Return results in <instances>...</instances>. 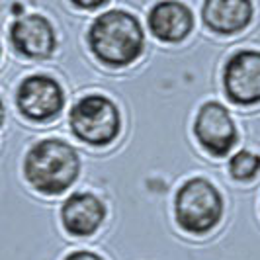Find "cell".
I'll return each instance as SVG.
<instances>
[{"label":"cell","instance_id":"1","mask_svg":"<svg viewBox=\"0 0 260 260\" xmlns=\"http://www.w3.org/2000/svg\"><path fill=\"white\" fill-rule=\"evenodd\" d=\"M88 47L104 65L114 69L127 67L143 53V27L133 14L119 8L110 10L92 20L88 27Z\"/></svg>","mask_w":260,"mask_h":260},{"label":"cell","instance_id":"2","mask_svg":"<svg viewBox=\"0 0 260 260\" xmlns=\"http://www.w3.org/2000/svg\"><path fill=\"white\" fill-rule=\"evenodd\" d=\"M80 172L78 153L63 139H41L34 143L24 158V176L34 190L45 196H59L77 182Z\"/></svg>","mask_w":260,"mask_h":260},{"label":"cell","instance_id":"3","mask_svg":"<svg viewBox=\"0 0 260 260\" xmlns=\"http://www.w3.org/2000/svg\"><path fill=\"white\" fill-rule=\"evenodd\" d=\"M176 223L192 235L211 231L223 215V198L206 178H190L178 188L174 198Z\"/></svg>","mask_w":260,"mask_h":260},{"label":"cell","instance_id":"4","mask_svg":"<svg viewBox=\"0 0 260 260\" xmlns=\"http://www.w3.org/2000/svg\"><path fill=\"white\" fill-rule=\"evenodd\" d=\"M69 125L78 141L92 147L110 145L121 129L119 110L104 94H88L75 102L69 112Z\"/></svg>","mask_w":260,"mask_h":260},{"label":"cell","instance_id":"5","mask_svg":"<svg viewBox=\"0 0 260 260\" xmlns=\"http://www.w3.org/2000/svg\"><path fill=\"white\" fill-rule=\"evenodd\" d=\"M16 104L22 116L43 123L61 114L65 106V92L55 78L47 75H31L20 82Z\"/></svg>","mask_w":260,"mask_h":260},{"label":"cell","instance_id":"6","mask_svg":"<svg viewBox=\"0 0 260 260\" xmlns=\"http://www.w3.org/2000/svg\"><path fill=\"white\" fill-rule=\"evenodd\" d=\"M225 96L239 106L260 102V51H235L223 67Z\"/></svg>","mask_w":260,"mask_h":260},{"label":"cell","instance_id":"7","mask_svg":"<svg viewBox=\"0 0 260 260\" xmlns=\"http://www.w3.org/2000/svg\"><path fill=\"white\" fill-rule=\"evenodd\" d=\"M194 135L213 156H225L237 143V127L229 110L221 102H206L194 119Z\"/></svg>","mask_w":260,"mask_h":260},{"label":"cell","instance_id":"8","mask_svg":"<svg viewBox=\"0 0 260 260\" xmlns=\"http://www.w3.org/2000/svg\"><path fill=\"white\" fill-rule=\"evenodd\" d=\"M10 41L27 59H47L55 53L57 34L45 16L24 14L10 24Z\"/></svg>","mask_w":260,"mask_h":260},{"label":"cell","instance_id":"9","mask_svg":"<svg viewBox=\"0 0 260 260\" xmlns=\"http://www.w3.org/2000/svg\"><path fill=\"white\" fill-rule=\"evenodd\" d=\"M106 219V206L98 196L90 192H77L61 208V221L67 233L75 237L94 235Z\"/></svg>","mask_w":260,"mask_h":260},{"label":"cell","instance_id":"10","mask_svg":"<svg viewBox=\"0 0 260 260\" xmlns=\"http://www.w3.org/2000/svg\"><path fill=\"white\" fill-rule=\"evenodd\" d=\"M149 29L165 43H178L190 36L194 27V14L182 2H156L149 12Z\"/></svg>","mask_w":260,"mask_h":260},{"label":"cell","instance_id":"11","mask_svg":"<svg viewBox=\"0 0 260 260\" xmlns=\"http://www.w3.org/2000/svg\"><path fill=\"white\" fill-rule=\"evenodd\" d=\"M204 24L221 36L243 31L252 20V4L248 0H208L202 6Z\"/></svg>","mask_w":260,"mask_h":260},{"label":"cell","instance_id":"12","mask_svg":"<svg viewBox=\"0 0 260 260\" xmlns=\"http://www.w3.org/2000/svg\"><path fill=\"white\" fill-rule=\"evenodd\" d=\"M229 172L235 180L248 182L260 172V156L250 151H239L229 160Z\"/></svg>","mask_w":260,"mask_h":260},{"label":"cell","instance_id":"13","mask_svg":"<svg viewBox=\"0 0 260 260\" xmlns=\"http://www.w3.org/2000/svg\"><path fill=\"white\" fill-rule=\"evenodd\" d=\"M63 260H104L100 254L96 252H90V250H75L71 254H67Z\"/></svg>","mask_w":260,"mask_h":260},{"label":"cell","instance_id":"14","mask_svg":"<svg viewBox=\"0 0 260 260\" xmlns=\"http://www.w3.org/2000/svg\"><path fill=\"white\" fill-rule=\"evenodd\" d=\"M108 4V0H98V2H94V4H86V2H73V6L75 8H82V10H96V8H102Z\"/></svg>","mask_w":260,"mask_h":260},{"label":"cell","instance_id":"15","mask_svg":"<svg viewBox=\"0 0 260 260\" xmlns=\"http://www.w3.org/2000/svg\"><path fill=\"white\" fill-rule=\"evenodd\" d=\"M2 121H4V104L0 100V125H2Z\"/></svg>","mask_w":260,"mask_h":260}]
</instances>
